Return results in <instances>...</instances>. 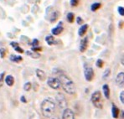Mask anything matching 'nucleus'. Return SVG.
Segmentation results:
<instances>
[{
  "instance_id": "nucleus-22",
  "label": "nucleus",
  "mask_w": 124,
  "mask_h": 119,
  "mask_svg": "<svg viewBox=\"0 0 124 119\" xmlns=\"http://www.w3.org/2000/svg\"><path fill=\"white\" fill-rule=\"evenodd\" d=\"M32 88V85H31L30 82H26V83L23 85V90H24L25 91H30V89Z\"/></svg>"
},
{
  "instance_id": "nucleus-29",
  "label": "nucleus",
  "mask_w": 124,
  "mask_h": 119,
  "mask_svg": "<svg viewBox=\"0 0 124 119\" xmlns=\"http://www.w3.org/2000/svg\"><path fill=\"white\" fill-rule=\"evenodd\" d=\"M32 45H33V47L38 46V45H39V40L37 39H34V40H33V42H32Z\"/></svg>"
},
{
  "instance_id": "nucleus-9",
  "label": "nucleus",
  "mask_w": 124,
  "mask_h": 119,
  "mask_svg": "<svg viewBox=\"0 0 124 119\" xmlns=\"http://www.w3.org/2000/svg\"><path fill=\"white\" fill-rule=\"evenodd\" d=\"M116 82L119 87H123V84H124V73L123 71L122 72L118 73L117 76L116 77Z\"/></svg>"
},
{
  "instance_id": "nucleus-36",
  "label": "nucleus",
  "mask_w": 124,
  "mask_h": 119,
  "mask_svg": "<svg viewBox=\"0 0 124 119\" xmlns=\"http://www.w3.org/2000/svg\"><path fill=\"white\" fill-rule=\"evenodd\" d=\"M123 21H120L119 22V29H123Z\"/></svg>"
},
{
  "instance_id": "nucleus-2",
  "label": "nucleus",
  "mask_w": 124,
  "mask_h": 119,
  "mask_svg": "<svg viewBox=\"0 0 124 119\" xmlns=\"http://www.w3.org/2000/svg\"><path fill=\"white\" fill-rule=\"evenodd\" d=\"M58 79L61 82V87L65 91V92H66L69 95H73L76 93V89L75 83L69 76H67L66 75L61 74L60 75Z\"/></svg>"
},
{
  "instance_id": "nucleus-16",
  "label": "nucleus",
  "mask_w": 124,
  "mask_h": 119,
  "mask_svg": "<svg viewBox=\"0 0 124 119\" xmlns=\"http://www.w3.org/2000/svg\"><path fill=\"white\" fill-rule=\"evenodd\" d=\"M87 30H88V24H83L82 26H81V28L79 29V32L78 34L80 36H84L86 33Z\"/></svg>"
},
{
  "instance_id": "nucleus-38",
  "label": "nucleus",
  "mask_w": 124,
  "mask_h": 119,
  "mask_svg": "<svg viewBox=\"0 0 124 119\" xmlns=\"http://www.w3.org/2000/svg\"><path fill=\"white\" fill-rule=\"evenodd\" d=\"M53 119H57V118H53Z\"/></svg>"
},
{
  "instance_id": "nucleus-19",
  "label": "nucleus",
  "mask_w": 124,
  "mask_h": 119,
  "mask_svg": "<svg viewBox=\"0 0 124 119\" xmlns=\"http://www.w3.org/2000/svg\"><path fill=\"white\" fill-rule=\"evenodd\" d=\"M27 55H29L30 56H31L34 59H38V58L40 57V54L37 52H31V51H27Z\"/></svg>"
},
{
  "instance_id": "nucleus-31",
  "label": "nucleus",
  "mask_w": 124,
  "mask_h": 119,
  "mask_svg": "<svg viewBox=\"0 0 124 119\" xmlns=\"http://www.w3.org/2000/svg\"><path fill=\"white\" fill-rule=\"evenodd\" d=\"M14 50H15V51H17V52L19 53H23V50L22 48H20V46H17L16 48H14Z\"/></svg>"
},
{
  "instance_id": "nucleus-4",
  "label": "nucleus",
  "mask_w": 124,
  "mask_h": 119,
  "mask_svg": "<svg viewBox=\"0 0 124 119\" xmlns=\"http://www.w3.org/2000/svg\"><path fill=\"white\" fill-rule=\"evenodd\" d=\"M55 101H56L55 103H57V105L59 106L60 108L61 109L67 108V100L64 94H62L61 92L58 93L55 96Z\"/></svg>"
},
{
  "instance_id": "nucleus-6",
  "label": "nucleus",
  "mask_w": 124,
  "mask_h": 119,
  "mask_svg": "<svg viewBox=\"0 0 124 119\" xmlns=\"http://www.w3.org/2000/svg\"><path fill=\"white\" fill-rule=\"evenodd\" d=\"M84 75H85V78L87 81H92L95 76L94 71H93L92 67H85V71H84Z\"/></svg>"
},
{
  "instance_id": "nucleus-11",
  "label": "nucleus",
  "mask_w": 124,
  "mask_h": 119,
  "mask_svg": "<svg viewBox=\"0 0 124 119\" xmlns=\"http://www.w3.org/2000/svg\"><path fill=\"white\" fill-rule=\"evenodd\" d=\"M36 76H37V77L40 80H42V81L46 79V74H45V72L43 70L36 69Z\"/></svg>"
},
{
  "instance_id": "nucleus-10",
  "label": "nucleus",
  "mask_w": 124,
  "mask_h": 119,
  "mask_svg": "<svg viewBox=\"0 0 124 119\" xmlns=\"http://www.w3.org/2000/svg\"><path fill=\"white\" fill-rule=\"evenodd\" d=\"M61 24H62V23H60L57 27H55V28H54L51 30V33L54 34V35H59V34H61V33L63 32L64 28Z\"/></svg>"
},
{
  "instance_id": "nucleus-37",
  "label": "nucleus",
  "mask_w": 124,
  "mask_h": 119,
  "mask_svg": "<svg viewBox=\"0 0 124 119\" xmlns=\"http://www.w3.org/2000/svg\"><path fill=\"white\" fill-rule=\"evenodd\" d=\"M121 115H122V119H123V118H124V117H123V110L121 111Z\"/></svg>"
},
{
  "instance_id": "nucleus-15",
  "label": "nucleus",
  "mask_w": 124,
  "mask_h": 119,
  "mask_svg": "<svg viewBox=\"0 0 124 119\" xmlns=\"http://www.w3.org/2000/svg\"><path fill=\"white\" fill-rule=\"evenodd\" d=\"M60 14L58 11H53L51 13V14H50V21L51 22V23H54V22H55L56 20H57L58 17H59Z\"/></svg>"
},
{
  "instance_id": "nucleus-18",
  "label": "nucleus",
  "mask_w": 124,
  "mask_h": 119,
  "mask_svg": "<svg viewBox=\"0 0 124 119\" xmlns=\"http://www.w3.org/2000/svg\"><path fill=\"white\" fill-rule=\"evenodd\" d=\"M10 60L13 62H15V63H19V62L23 60V58H22L20 56H14V55H12V56H10Z\"/></svg>"
},
{
  "instance_id": "nucleus-30",
  "label": "nucleus",
  "mask_w": 124,
  "mask_h": 119,
  "mask_svg": "<svg viewBox=\"0 0 124 119\" xmlns=\"http://www.w3.org/2000/svg\"><path fill=\"white\" fill-rule=\"evenodd\" d=\"M42 50V48L41 47H38V46H36V47H32V50L34 51V52H39V51H41Z\"/></svg>"
},
{
  "instance_id": "nucleus-13",
  "label": "nucleus",
  "mask_w": 124,
  "mask_h": 119,
  "mask_svg": "<svg viewBox=\"0 0 124 119\" xmlns=\"http://www.w3.org/2000/svg\"><path fill=\"white\" fill-rule=\"evenodd\" d=\"M5 80V83L7 84V86H8V87H13V85H14V78L13 76H11V75H8V76H7L6 77L4 78Z\"/></svg>"
},
{
  "instance_id": "nucleus-23",
  "label": "nucleus",
  "mask_w": 124,
  "mask_h": 119,
  "mask_svg": "<svg viewBox=\"0 0 124 119\" xmlns=\"http://www.w3.org/2000/svg\"><path fill=\"white\" fill-rule=\"evenodd\" d=\"M103 65H104V62H103V60H102L98 59L97 60H96V67H98V68H102Z\"/></svg>"
},
{
  "instance_id": "nucleus-3",
  "label": "nucleus",
  "mask_w": 124,
  "mask_h": 119,
  "mask_svg": "<svg viewBox=\"0 0 124 119\" xmlns=\"http://www.w3.org/2000/svg\"><path fill=\"white\" fill-rule=\"evenodd\" d=\"M92 102L96 108L101 109L102 108V102H101V94L99 91H95L92 95Z\"/></svg>"
},
{
  "instance_id": "nucleus-14",
  "label": "nucleus",
  "mask_w": 124,
  "mask_h": 119,
  "mask_svg": "<svg viewBox=\"0 0 124 119\" xmlns=\"http://www.w3.org/2000/svg\"><path fill=\"white\" fill-rule=\"evenodd\" d=\"M119 109H118V107H116L115 104H112V117H113L114 118H118V116H119Z\"/></svg>"
},
{
  "instance_id": "nucleus-25",
  "label": "nucleus",
  "mask_w": 124,
  "mask_h": 119,
  "mask_svg": "<svg viewBox=\"0 0 124 119\" xmlns=\"http://www.w3.org/2000/svg\"><path fill=\"white\" fill-rule=\"evenodd\" d=\"M6 56V49L4 48H0V57L4 58Z\"/></svg>"
},
{
  "instance_id": "nucleus-21",
  "label": "nucleus",
  "mask_w": 124,
  "mask_h": 119,
  "mask_svg": "<svg viewBox=\"0 0 124 119\" xmlns=\"http://www.w3.org/2000/svg\"><path fill=\"white\" fill-rule=\"evenodd\" d=\"M67 21L69 22V23H73L74 22V19H75V15L73 13H68L67 14Z\"/></svg>"
},
{
  "instance_id": "nucleus-28",
  "label": "nucleus",
  "mask_w": 124,
  "mask_h": 119,
  "mask_svg": "<svg viewBox=\"0 0 124 119\" xmlns=\"http://www.w3.org/2000/svg\"><path fill=\"white\" fill-rule=\"evenodd\" d=\"M119 98H120V101H121L122 104H124V91H122L121 93H120Z\"/></svg>"
},
{
  "instance_id": "nucleus-34",
  "label": "nucleus",
  "mask_w": 124,
  "mask_h": 119,
  "mask_svg": "<svg viewBox=\"0 0 124 119\" xmlns=\"http://www.w3.org/2000/svg\"><path fill=\"white\" fill-rule=\"evenodd\" d=\"M20 101L23 103H26L27 102V100H26V98H25V96H22L21 97H20Z\"/></svg>"
},
{
  "instance_id": "nucleus-26",
  "label": "nucleus",
  "mask_w": 124,
  "mask_h": 119,
  "mask_svg": "<svg viewBox=\"0 0 124 119\" xmlns=\"http://www.w3.org/2000/svg\"><path fill=\"white\" fill-rule=\"evenodd\" d=\"M80 1H81V0H70V5H71L72 7L78 6Z\"/></svg>"
},
{
  "instance_id": "nucleus-33",
  "label": "nucleus",
  "mask_w": 124,
  "mask_h": 119,
  "mask_svg": "<svg viewBox=\"0 0 124 119\" xmlns=\"http://www.w3.org/2000/svg\"><path fill=\"white\" fill-rule=\"evenodd\" d=\"M10 45H12L13 48H16L17 46H19V44H18L17 42H11Z\"/></svg>"
},
{
  "instance_id": "nucleus-27",
  "label": "nucleus",
  "mask_w": 124,
  "mask_h": 119,
  "mask_svg": "<svg viewBox=\"0 0 124 119\" xmlns=\"http://www.w3.org/2000/svg\"><path fill=\"white\" fill-rule=\"evenodd\" d=\"M118 13H119L120 15H122V16L124 15V8L123 6L118 7Z\"/></svg>"
},
{
  "instance_id": "nucleus-35",
  "label": "nucleus",
  "mask_w": 124,
  "mask_h": 119,
  "mask_svg": "<svg viewBox=\"0 0 124 119\" xmlns=\"http://www.w3.org/2000/svg\"><path fill=\"white\" fill-rule=\"evenodd\" d=\"M4 75H5L4 72H2L1 74H0V82H1L2 80H3V76H4Z\"/></svg>"
},
{
  "instance_id": "nucleus-24",
  "label": "nucleus",
  "mask_w": 124,
  "mask_h": 119,
  "mask_svg": "<svg viewBox=\"0 0 124 119\" xmlns=\"http://www.w3.org/2000/svg\"><path fill=\"white\" fill-rule=\"evenodd\" d=\"M110 73H111V70L110 69H107L105 71V72L103 73V76H102V77H103V79H107V77H108L109 76H110Z\"/></svg>"
},
{
  "instance_id": "nucleus-32",
  "label": "nucleus",
  "mask_w": 124,
  "mask_h": 119,
  "mask_svg": "<svg viewBox=\"0 0 124 119\" xmlns=\"http://www.w3.org/2000/svg\"><path fill=\"white\" fill-rule=\"evenodd\" d=\"M76 22H77L78 24H83V19H81V17H77V19H76Z\"/></svg>"
},
{
  "instance_id": "nucleus-1",
  "label": "nucleus",
  "mask_w": 124,
  "mask_h": 119,
  "mask_svg": "<svg viewBox=\"0 0 124 119\" xmlns=\"http://www.w3.org/2000/svg\"><path fill=\"white\" fill-rule=\"evenodd\" d=\"M56 108V103L51 97H47L43 100L40 105L41 113L45 118H50L54 115Z\"/></svg>"
},
{
  "instance_id": "nucleus-8",
  "label": "nucleus",
  "mask_w": 124,
  "mask_h": 119,
  "mask_svg": "<svg viewBox=\"0 0 124 119\" xmlns=\"http://www.w3.org/2000/svg\"><path fill=\"white\" fill-rule=\"evenodd\" d=\"M88 43L89 40L87 37L84 38V39L81 40V43H80V50H81V52H85L86 50L87 47H88Z\"/></svg>"
},
{
  "instance_id": "nucleus-17",
  "label": "nucleus",
  "mask_w": 124,
  "mask_h": 119,
  "mask_svg": "<svg viewBox=\"0 0 124 119\" xmlns=\"http://www.w3.org/2000/svg\"><path fill=\"white\" fill-rule=\"evenodd\" d=\"M45 41L49 45H53L54 43H55V40H54V36L52 35H47L45 37Z\"/></svg>"
},
{
  "instance_id": "nucleus-12",
  "label": "nucleus",
  "mask_w": 124,
  "mask_h": 119,
  "mask_svg": "<svg viewBox=\"0 0 124 119\" xmlns=\"http://www.w3.org/2000/svg\"><path fill=\"white\" fill-rule=\"evenodd\" d=\"M102 91H103V94L105 96V97L107 99H109L110 98V87L107 84H105L103 85L102 87Z\"/></svg>"
},
{
  "instance_id": "nucleus-5",
  "label": "nucleus",
  "mask_w": 124,
  "mask_h": 119,
  "mask_svg": "<svg viewBox=\"0 0 124 119\" xmlns=\"http://www.w3.org/2000/svg\"><path fill=\"white\" fill-rule=\"evenodd\" d=\"M47 84L50 88L54 90H58L61 88V82L58 78L56 77H50L47 80Z\"/></svg>"
},
{
  "instance_id": "nucleus-7",
  "label": "nucleus",
  "mask_w": 124,
  "mask_h": 119,
  "mask_svg": "<svg viewBox=\"0 0 124 119\" xmlns=\"http://www.w3.org/2000/svg\"><path fill=\"white\" fill-rule=\"evenodd\" d=\"M61 119H75L74 111H73L70 108L64 109L63 113H62Z\"/></svg>"
},
{
  "instance_id": "nucleus-20",
  "label": "nucleus",
  "mask_w": 124,
  "mask_h": 119,
  "mask_svg": "<svg viewBox=\"0 0 124 119\" xmlns=\"http://www.w3.org/2000/svg\"><path fill=\"white\" fill-rule=\"evenodd\" d=\"M101 4L100 3H94L92 6H91V10L93 11V12H94V11H96L101 8Z\"/></svg>"
}]
</instances>
